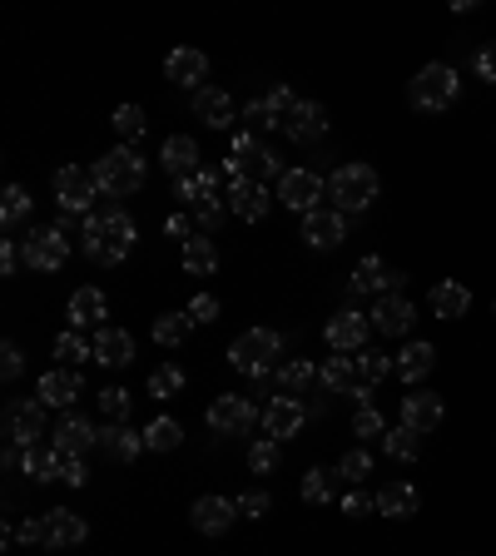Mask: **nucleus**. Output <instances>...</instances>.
<instances>
[{"label":"nucleus","mask_w":496,"mask_h":556,"mask_svg":"<svg viewBox=\"0 0 496 556\" xmlns=\"http://www.w3.org/2000/svg\"><path fill=\"white\" fill-rule=\"evenodd\" d=\"M234 517H239V507H234L229 497H199V502L189 507V522H194V532H204V537H224Z\"/></svg>","instance_id":"412c9836"},{"label":"nucleus","mask_w":496,"mask_h":556,"mask_svg":"<svg viewBox=\"0 0 496 556\" xmlns=\"http://www.w3.org/2000/svg\"><path fill=\"white\" fill-rule=\"evenodd\" d=\"M382 452L392 457V462H417L422 457V432H412V427H387L382 432Z\"/></svg>","instance_id":"4c0bfd02"},{"label":"nucleus","mask_w":496,"mask_h":556,"mask_svg":"<svg viewBox=\"0 0 496 556\" xmlns=\"http://www.w3.org/2000/svg\"><path fill=\"white\" fill-rule=\"evenodd\" d=\"M234 164H239L244 174L253 169V174H263V179H268V174H278V179H283V169H278V154L268 149V139L248 135V130H239V135H234Z\"/></svg>","instance_id":"a211bd4d"},{"label":"nucleus","mask_w":496,"mask_h":556,"mask_svg":"<svg viewBox=\"0 0 496 556\" xmlns=\"http://www.w3.org/2000/svg\"><path fill=\"white\" fill-rule=\"evenodd\" d=\"M328 199H333V209L338 214H363L372 199H377V169L363 164V159H348V164H338L333 174H328Z\"/></svg>","instance_id":"7ed1b4c3"},{"label":"nucleus","mask_w":496,"mask_h":556,"mask_svg":"<svg viewBox=\"0 0 496 556\" xmlns=\"http://www.w3.org/2000/svg\"><path fill=\"white\" fill-rule=\"evenodd\" d=\"M60 482H70V487H85V482H90V472H85V457H70V452H65Z\"/></svg>","instance_id":"0e129e2a"},{"label":"nucleus","mask_w":496,"mask_h":556,"mask_svg":"<svg viewBox=\"0 0 496 556\" xmlns=\"http://www.w3.org/2000/svg\"><path fill=\"white\" fill-rule=\"evenodd\" d=\"M20 249H25V269L60 274L65 259H70V234H60V229H30V239H20Z\"/></svg>","instance_id":"0eeeda50"},{"label":"nucleus","mask_w":496,"mask_h":556,"mask_svg":"<svg viewBox=\"0 0 496 556\" xmlns=\"http://www.w3.org/2000/svg\"><path fill=\"white\" fill-rule=\"evenodd\" d=\"M134 239H139V229H134V219L124 209H110V214L95 209V214L80 219V249H85V259H95L105 269H115V264L129 259Z\"/></svg>","instance_id":"f257e3e1"},{"label":"nucleus","mask_w":496,"mask_h":556,"mask_svg":"<svg viewBox=\"0 0 496 556\" xmlns=\"http://www.w3.org/2000/svg\"><path fill=\"white\" fill-rule=\"evenodd\" d=\"M115 130H120L124 144H134V139H144V130H149V115H144L139 105H120V110H115Z\"/></svg>","instance_id":"de8ad7c7"},{"label":"nucleus","mask_w":496,"mask_h":556,"mask_svg":"<svg viewBox=\"0 0 496 556\" xmlns=\"http://www.w3.org/2000/svg\"><path fill=\"white\" fill-rule=\"evenodd\" d=\"M323 338H328V348H333V353H363V348H368V338H372V318H368V313H358V308H343V313H333V318H328Z\"/></svg>","instance_id":"9d476101"},{"label":"nucleus","mask_w":496,"mask_h":556,"mask_svg":"<svg viewBox=\"0 0 496 556\" xmlns=\"http://www.w3.org/2000/svg\"><path fill=\"white\" fill-rule=\"evenodd\" d=\"M164 229H169V239H184V244H189V239H194V214H189V209H179V214H169V224H164Z\"/></svg>","instance_id":"680f3d73"},{"label":"nucleus","mask_w":496,"mask_h":556,"mask_svg":"<svg viewBox=\"0 0 496 556\" xmlns=\"http://www.w3.org/2000/svg\"><path fill=\"white\" fill-rule=\"evenodd\" d=\"M338 477H343V482H353V487H358V482H368V477H372V452L348 447V452L338 457Z\"/></svg>","instance_id":"a18cd8bd"},{"label":"nucleus","mask_w":496,"mask_h":556,"mask_svg":"<svg viewBox=\"0 0 496 556\" xmlns=\"http://www.w3.org/2000/svg\"><path fill=\"white\" fill-rule=\"evenodd\" d=\"M273 467H278V442H273V437H258V442L248 447V472L268 477Z\"/></svg>","instance_id":"8fccbe9b"},{"label":"nucleus","mask_w":496,"mask_h":556,"mask_svg":"<svg viewBox=\"0 0 496 556\" xmlns=\"http://www.w3.org/2000/svg\"><path fill=\"white\" fill-rule=\"evenodd\" d=\"M189 328H194L189 313H159V318H154V343H159V348H179V343L189 338Z\"/></svg>","instance_id":"a19ab883"},{"label":"nucleus","mask_w":496,"mask_h":556,"mask_svg":"<svg viewBox=\"0 0 496 556\" xmlns=\"http://www.w3.org/2000/svg\"><path fill=\"white\" fill-rule=\"evenodd\" d=\"M159 164L174 174V179H189V174H199L204 164H199V144L189 135H169L159 144Z\"/></svg>","instance_id":"a878e982"},{"label":"nucleus","mask_w":496,"mask_h":556,"mask_svg":"<svg viewBox=\"0 0 496 556\" xmlns=\"http://www.w3.org/2000/svg\"><path fill=\"white\" fill-rule=\"evenodd\" d=\"M189 318H194V323H214V318H219V298H214V293H199V298L189 303Z\"/></svg>","instance_id":"052dcab7"},{"label":"nucleus","mask_w":496,"mask_h":556,"mask_svg":"<svg viewBox=\"0 0 496 556\" xmlns=\"http://www.w3.org/2000/svg\"><path fill=\"white\" fill-rule=\"evenodd\" d=\"M417 507H422V492H417L412 482H387V487L377 492V512H382V517H392V522L417 517Z\"/></svg>","instance_id":"cd10ccee"},{"label":"nucleus","mask_w":496,"mask_h":556,"mask_svg":"<svg viewBox=\"0 0 496 556\" xmlns=\"http://www.w3.org/2000/svg\"><path fill=\"white\" fill-rule=\"evenodd\" d=\"M229 209H234L244 224H258V219L268 214V184L248 179V184H239V189H229Z\"/></svg>","instance_id":"72a5a7b5"},{"label":"nucleus","mask_w":496,"mask_h":556,"mask_svg":"<svg viewBox=\"0 0 496 556\" xmlns=\"http://www.w3.org/2000/svg\"><path fill=\"white\" fill-rule=\"evenodd\" d=\"M239 120H244V130L248 135H268V130H278V125H283V120H278V115H273V110H268V105H263V100H253V105H244V115H239Z\"/></svg>","instance_id":"09e8293b"},{"label":"nucleus","mask_w":496,"mask_h":556,"mask_svg":"<svg viewBox=\"0 0 496 556\" xmlns=\"http://www.w3.org/2000/svg\"><path fill=\"white\" fill-rule=\"evenodd\" d=\"M348 288H353V293H377V298H387V293H397V288H402V274H397V269H387V259L368 254V259L353 269Z\"/></svg>","instance_id":"f3484780"},{"label":"nucleus","mask_w":496,"mask_h":556,"mask_svg":"<svg viewBox=\"0 0 496 556\" xmlns=\"http://www.w3.org/2000/svg\"><path fill=\"white\" fill-rule=\"evenodd\" d=\"M258 422H263V413H258L248 398H239V393L209 403V427H214L219 437H244V432H253Z\"/></svg>","instance_id":"1a4fd4ad"},{"label":"nucleus","mask_w":496,"mask_h":556,"mask_svg":"<svg viewBox=\"0 0 496 556\" xmlns=\"http://www.w3.org/2000/svg\"><path fill=\"white\" fill-rule=\"evenodd\" d=\"M55 358H60V368H80V363L95 358V343H85L80 333H60L55 338Z\"/></svg>","instance_id":"37998d69"},{"label":"nucleus","mask_w":496,"mask_h":556,"mask_svg":"<svg viewBox=\"0 0 496 556\" xmlns=\"http://www.w3.org/2000/svg\"><path fill=\"white\" fill-rule=\"evenodd\" d=\"M184 442V427L174 422V417H154L149 427H144V447L149 452H174Z\"/></svg>","instance_id":"79ce46f5"},{"label":"nucleus","mask_w":496,"mask_h":556,"mask_svg":"<svg viewBox=\"0 0 496 556\" xmlns=\"http://www.w3.org/2000/svg\"><path fill=\"white\" fill-rule=\"evenodd\" d=\"M283 353V338L273 333V328H248L234 338V348H229V363L244 373V378H268V368H273V358Z\"/></svg>","instance_id":"39448f33"},{"label":"nucleus","mask_w":496,"mask_h":556,"mask_svg":"<svg viewBox=\"0 0 496 556\" xmlns=\"http://www.w3.org/2000/svg\"><path fill=\"white\" fill-rule=\"evenodd\" d=\"M45 527H50V547H55V552H70V547H80V542L90 537V522H85L80 512H70V507L45 512Z\"/></svg>","instance_id":"b1692460"},{"label":"nucleus","mask_w":496,"mask_h":556,"mask_svg":"<svg viewBox=\"0 0 496 556\" xmlns=\"http://www.w3.org/2000/svg\"><path fill=\"white\" fill-rule=\"evenodd\" d=\"M442 417H447V403L437 398V393H407L402 398V427H412V432H437L442 427Z\"/></svg>","instance_id":"6ab92c4d"},{"label":"nucleus","mask_w":496,"mask_h":556,"mask_svg":"<svg viewBox=\"0 0 496 556\" xmlns=\"http://www.w3.org/2000/svg\"><path fill=\"white\" fill-rule=\"evenodd\" d=\"M353 363H358V383H368V388H377V383L392 373V358H387V353H372V348H363Z\"/></svg>","instance_id":"49530a36"},{"label":"nucleus","mask_w":496,"mask_h":556,"mask_svg":"<svg viewBox=\"0 0 496 556\" xmlns=\"http://www.w3.org/2000/svg\"><path fill=\"white\" fill-rule=\"evenodd\" d=\"M164 75L174 80V85H184V90H204V80H209V55L204 50H189V45H179V50H169L164 55Z\"/></svg>","instance_id":"f8f14e48"},{"label":"nucleus","mask_w":496,"mask_h":556,"mask_svg":"<svg viewBox=\"0 0 496 556\" xmlns=\"http://www.w3.org/2000/svg\"><path fill=\"white\" fill-rule=\"evenodd\" d=\"M368 512H377V497L348 487V492H343V517H368Z\"/></svg>","instance_id":"6e6d98bb"},{"label":"nucleus","mask_w":496,"mask_h":556,"mask_svg":"<svg viewBox=\"0 0 496 556\" xmlns=\"http://www.w3.org/2000/svg\"><path fill=\"white\" fill-rule=\"evenodd\" d=\"M55 199H60V214L70 219V214H95L90 204L100 199V184H95V174L90 169H80V164H65V169H55Z\"/></svg>","instance_id":"423d86ee"},{"label":"nucleus","mask_w":496,"mask_h":556,"mask_svg":"<svg viewBox=\"0 0 496 556\" xmlns=\"http://www.w3.org/2000/svg\"><path fill=\"white\" fill-rule=\"evenodd\" d=\"M25 264V249H20V239H5L0 244V274H15Z\"/></svg>","instance_id":"e2e57ef3"},{"label":"nucleus","mask_w":496,"mask_h":556,"mask_svg":"<svg viewBox=\"0 0 496 556\" xmlns=\"http://www.w3.org/2000/svg\"><path fill=\"white\" fill-rule=\"evenodd\" d=\"M50 447H60V452H70V457H85L90 447H100V427H90L80 413H65L60 427H55V442H50Z\"/></svg>","instance_id":"5701e85b"},{"label":"nucleus","mask_w":496,"mask_h":556,"mask_svg":"<svg viewBox=\"0 0 496 556\" xmlns=\"http://www.w3.org/2000/svg\"><path fill=\"white\" fill-rule=\"evenodd\" d=\"M219 184H224V169H199V174H189V179H174V199H179L184 209H194L199 199H214Z\"/></svg>","instance_id":"473e14b6"},{"label":"nucleus","mask_w":496,"mask_h":556,"mask_svg":"<svg viewBox=\"0 0 496 556\" xmlns=\"http://www.w3.org/2000/svg\"><path fill=\"white\" fill-rule=\"evenodd\" d=\"M25 547H50V527H45V517H30V522H20V532H15Z\"/></svg>","instance_id":"13d9d810"},{"label":"nucleus","mask_w":496,"mask_h":556,"mask_svg":"<svg viewBox=\"0 0 496 556\" xmlns=\"http://www.w3.org/2000/svg\"><path fill=\"white\" fill-rule=\"evenodd\" d=\"M35 437H45V403L35 398H15L10 408H5V442H15V447H35Z\"/></svg>","instance_id":"9b49d317"},{"label":"nucleus","mask_w":496,"mask_h":556,"mask_svg":"<svg viewBox=\"0 0 496 556\" xmlns=\"http://www.w3.org/2000/svg\"><path fill=\"white\" fill-rule=\"evenodd\" d=\"M372 328L377 333H387V338H402V333H412V323H417V308L402 298V293H387V298H377V308L368 313Z\"/></svg>","instance_id":"dca6fc26"},{"label":"nucleus","mask_w":496,"mask_h":556,"mask_svg":"<svg viewBox=\"0 0 496 556\" xmlns=\"http://www.w3.org/2000/svg\"><path fill=\"white\" fill-rule=\"evenodd\" d=\"M80 388H85V383H80L75 368H50V373L35 383V398H40L45 408H65V413H70V403L80 398Z\"/></svg>","instance_id":"aec40b11"},{"label":"nucleus","mask_w":496,"mask_h":556,"mask_svg":"<svg viewBox=\"0 0 496 556\" xmlns=\"http://www.w3.org/2000/svg\"><path fill=\"white\" fill-rule=\"evenodd\" d=\"M323 194H328V184H323L313 169H283V179H278V199H283L293 214L323 209Z\"/></svg>","instance_id":"6e6552de"},{"label":"nucleus","mask_w":496,"mask_h":556,"mask_svg":"<svg viewBox=\"0 0 496 556\" xmlns=\"http://www.w3.org/2000/svg\"><path fill=\"white\" fill-rule=\"evenodd\" d=\"M333 477H338V472L308 467V477H303V502H313V507H328V502H333Z\"/></svg>","instance_id":"c03bdc74"},{"label":"nucleus","mask_w":496,"mask_h":556,"mask_svg":"<svg viewBox=\"0 0 496 556\" xmlns=\"http://www.w3.org/2000/svg\"><path fill=\"white\" fill-rule=\"evenodd\" d=\"M472 70H477V80H487V85H496V40H487V45L477 50Z\"/></svg>","instance_id":"bf43d9fd"},{"label":"nucleus","mask_w":496,"mask_h":556,"mask_svg":"<svg viewBox=\"0 0 496 556\" xmlns=\"http://www.w3.org/2000/svg\"><path fill=\"white\" fill-rule=\"evenodd\" d=\"M194 115H199L209 130H234L244 110L234 105V95H229V90H219V85H204V90L194 95Z\"/></svg>","instance_id":"ddd939ff"},{"label":"nucleus","mask_w":496,"mask_h":556,"mask_svg":"<svg viewBox=\"0 0 496 556\" xmlns=\"http://www.w3.org/2000/svg\"><path fill=\"white\" fill-rule=\"evenodd\" d=\"M184 388H189V373H184L179 363H164V368H154V373H149V398H159V403L179 398Z\"/></svg>","instance_id":"58836bf2"},{"label":"nucleus","mask_w":496,"mask_h":556,"mask_svg":"<svg viewBox=\"0 0 496 556\" xmlns=\"http://www.w3.org/2000/svg\"><path fill=\"white\" fill-rule=\"evenodd\" d=\"M30 209H35L30 189L5 184V194H0V224H5V229H15V224H25V219H30Z\"/></svg>","instance_id":"ea45409f"},{"label":"nucleus","mask_w":496,"mask_h":556,"mask_svg":"<svg viewBox=\"0 0 496 556\" xmlns=\"http://www.w3.org/2000/svg\"><path fill=\"white\" fill-rule=\"evenodd\" d=\"M100 452H105L110 462H134V457L144 452V432H134L129 422H105V427H100Z\"/></svg>","instance_id":"393cba45"},{"label":"nucleus","mask_w":496,"mask_h":556,"mask_svg":"<svg viewBox=\"0 0 496 556\" xmlns=\"http://www.w3.org/2000/svg\"><path fill=\"white\" fill-rule=\"evenodd\" d=\"M427 303H432V313H437V318L457 323V318H467V308H472V293H467V283H457V278H442V283L427 293Z\"/></svg>","instance_id":"bb28decb"},{"label":"nucleus","mask_w":496,"mask_h":556,"mask_svg":"<svg viewBox=\"0 0 496 556\" xmlns=\"http://www.w3.org/2000/svg\"><path fill=\"white\" fill-rule=\"evenodd\" d=\"M95 184H100V194H110V199H129V194H139L144 189V179H149V164L139 159V149L134 144H120V149H110L105 159H95Z\"/></svg>","instance_id":"f03ea898"},{"label":"nucleus","mask_w":496,"mask_h":556,"mask_svg":"<svg viewBox=\"0 0 496 556\" xmlns=\"http://www.w3.org/2000/svg\"><path fill=\"white\" fill-rule=\"evenodd\" d=\"M382 432H387V422L377 417V408H358L353 413V437H377L382 442Z\"/></svg>","instance_id":"5fc2aeb1"},{"label":"nucleus","mask_w":496,"mask_h":556,"mask_svg":"<svg viewBox=\"0 0 496 556\" xmlns=\"http://www.w3.org/2000/svg\"><path fill=\"white\" fill-rule=\"evenodd\" d=\"M283 135L293 139V144H313V139L328 135V110L318 105V100H298V110L283 120Z\"/></svg>","instance_id":"4be33fe9"},{"label":"nucleus","mask_w":496,"mask_h":556,"mask_svg":"<svg viewBox=\"0 0 496 556\" xmlns=\"http://www.w3.org/2000/svg\"><path fill=\"white\" fill-rule=\"evenodd\" d=\"M457 90H462V80H457V70L442 65V60L422 65V70L407 80V100H412V110H422V115H442V110H452Z\"/></svg>","instance_id":"20e7f679"},{"label":"nucleus","mask_w":496,"mask_h":556,"mask_svg":"<svg viewBox=\"0 0 496 556\" xmlns=\"http://www.w3.org/2000/svg\"><path fill=\"white\" fill-rule=\"evenodd\" d=\"M100 413H105V422H124L129 417V393L124 388H105L100 393Z\"/></svg>","instance_id":"603ef678"},{"label":"nucleus","mask_w":496,"mask_h":556,"mask_svg":"<svg viewBox=\"0 0 496 556\" xmlns=\"http://www.w3.org/2000/svg\"><path fill=\"white\" fill-rule=\"evenodd\" d=\"M263 105H268V110H273V115H278V120H288V115H293V110H298V95H293V90H288V85H273V90H268V95H263Z\"/></svg>","instance_id":"864d4df0"},{"label":"nucleus","mask_w":496,"mask_h":556,"mask_svg":"<svg viewBox=\"0 0 496 556\" xmlns=\"http://www.w3.org/2000/svg\"><path fill=\"white\" fill-rule=\"evenodd\" d=\"M318 383H323L328 393H353V383H358V363H353L348 353H333V358L318 368Z\"/></svg>","instance_id":"e433bc0d"},{"label":"nucleus","mask_w":496,"mask_h":556,"mask_svg":"<svg viewBox=\"0 0 496 556\" xmlns=\"http://www.w3.org/2000/svg\"><path fill=\"white\" fill-rule=\"evenodd\" d=\"M129 358H134V338H129L124 328H110V323H105V328L95 333V363H105V368H124Z\"/></svg>","instance_id":"2f4dec72"},{"label":"nucleus","mask_w":496,"mask_h":556,"mask_svg":"<svg viewBox=\"0 0 496 556\" xmlns=\"http://www.w3.org/2000/svg\"><path fill=\"white\" fill-rule=\"evenodd\" d=\"M184 274L189 278L219 274V244H214L209 234H194V239L184 244Z\"/></svg>","instance_id":"f704fd0d"},{"label":"nucleus","mask_w":496,"mask_h":556,"mask_svg":"<svg viewBox=\"0 0 496 556\" xmlns=\"http://www.w3.org/2000/svg\"><path fill=\"white\" fill-rule=\"evenodd\" d=\"M70 328H85V323H105L110 318V303H105V293L95 288V283H85V288H75L70 293Z\"/></svg>","instance_id":"c85d7f7f"},{"label":"nucleus","mask_w":496,"mask_h":556,"mask_svg":"<svg viewBox=\"0 0 496 556\" xmlns=\"http://www.w3.org/2000/svg\"><path fill=\"white\" fill-rule=\"evenodd\" d=\"M234 507H239V517L258 522V517L273 512V497H268V492H244V497H234Z\"/></svg>","instance_id":"3c124183"},{"label":"nucleus","mask_w":496,"mask_h":556,"mask_svg":"<svg viewBox=\"0 0 496 556\" xmlns=\"http://www.w3.org/2000/svg\"><path fill=\"white\" fill-rule=\"evenodd\" d=\"M303 239H308V249H338L348 239V214H338V209L303 214Z\"/></svg>","instance_id":"2eb2a0df"},{"label":"nucleus","mask_w":496,"mask_h":556,"mask_svg":"<svg viewBox=\"0 0 496 556\" xmlns=\"http://www.w3.org/2000/svg\"><path fill=\"white\" fill-rule=\"evenodd\" d=\"M278 388L288 393V398H298V393H308L313 383H318V363H308V358H288V363H278Z\"/></svg>","instance_id":"c9c22d12"},{"label":"nucleus","mask_w":496,"mask_h":556,"mask_svg":"<svg viewBox=\"0 0 496 556\" xmlns=\"http://www.w3.org/2000/svg\"><path fill=\"white\" fill-rule=\"evenodd\" d=\"M60 467H65V452L60 447H25L20 452V472L35 477V482H60Z\"/></svg>","instance_id":"7c9ffc66"},{"label":"nucleus","mask_w":496,"mask_h":556,"mask_svg":"<svg viewBox=\"0 0 496 556\" xmlns=\"http://www.w3.org/2000/svg\"><path fill=\"white\" fill-rule=\"evenodd\" d=\"M303 422H308V408L298 403V398H268V408H263V432L273 437V442H283V437H298L303 432Z\"/></svg>","instance_id":"4468645a"},{"label":"nucleus","mask_w":496,"mask_h":556,"mask_svg":"<svg viewBox=\"0 0 496 556\" xmlns=\"http://www.w3.org/2000/svg\"><path fill=\"white\" fill-rule=\"evenodd\" d=\"M20 373H25V353H20L15 343H5V348H0V378H5V383H15Z\"/></svg>","instance_id":"4d7b16f0"},{"label":"nucleus","mask_w":496,"mask_h":556,"mask_svg":"<svg viewBox=\"0 0 496 556\" xmlns=\"http://www.w3.org/2000/svg\"><path fill=\"white\" fill-rule=\"evenodd\" d=\"M432 363H437V348H432V343H407V348L392 358V373H397L402 383H422V378L432 373Z\"/></svg>","instance_id":"c756f323"}]
</instances>
